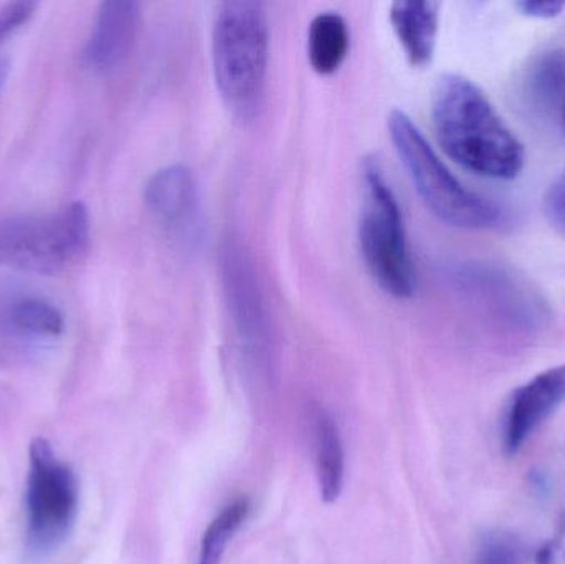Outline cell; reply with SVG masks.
I'll use <instances>...</instances> for the list:
<instances>
[{
	"label": "cell",
	"mask_w": 565,
	"mask_h": 564,
	"mask_svg": "<svg viewBox=\"0 0 565 564\" xmlns=\"http://www.w3.org/2000/svg\"><path fill=\"white\" fill-rule=\"evenodd\" d=\"M388 135L415 191L440 221L470 231L491 228L500 222V207L465 188L404 111L391 113Z\"/></svg>",
	"instance_id": "cell-3"
},
{
	"label": "cell",
	"mask_w": 565,
	"mask_h": 564,
	"mask_svg": "<svg viewBox=\"0 0 565 564\" xmlns=\"http://www.w3.org/2000/svg\"><path fill=\"white\" fill-rule=\"evenodd\" d=\"M268 52L270 32L264 3L231 0L218 7L212 33L215 83L237 118L254 119L264 106Z\"/></svg>",
	"instance_id": "cell-2"
},
{
	"label": "cell",
	"mask_w": 565,
	"mask_h": 564,
	"mask_svg": "<svg viewBox=\"0 0 565 564\" xmlns=\"http://www.w3.org/2000/svg\"><path fill=\"white\" fill-rule=\"evenodd\" d=\"M36 9H39V3L29 2V0L3 3L0 7V43L6 42L10 35L26 25L35 15Z\"/></svg>",
	"instance_id": "cell-18"
},
{
	"label": "cell",
	"mask_w": 565,
	"mask_h": 564,
	"mask_svg": "<svg viewBox=\"0 0 565 564\" xmlns=\"http://www.w3.org/2000/svg\"><path fill=\"white\" fill-rule=\"evenodd\" d=\"M431 119L441 148L467 171L498 181H513L523 171V142L471 79L441 76L431 96Z\"/></svg>",
	"instance_id": "cell-1"
},
{
	"label": "cell",
	"mask_w": 565,
	"mask_h": 564,
	"mask_svg": "<svg viewBox=\"0 0 565 564\" xmlns=\"http://www.w3.org/2000/svg\"><path fill=\"white\" fill-rule=\"evenodd\" d=\"M224 280L242 337L254 350L264 351L268 347L264 305L250 265L241 248L234 244H228L224 251Z\"/></svg>",
	"instance_id": "cell-10"
},
{
	"label": "cell",
	"mask_w": 565,
	"mask_h": 564,
	"mask_svg": "<svg viewBox=\"0 0 565 564\" xmlns=\"http://www.w3.org/2000/svg\"><path fill=\"white\" fill-rule=\"evenodd\" d=\"M475 564H526L523 545L510 533H490L478 549Z\"/></svg>",
	"instance_id": "cell-17"
},
{
	"label": "cell",
	"mask_w": 565,
	"mask_h": 564,
	"mask_svg": "<svg viewBox=\"0 0 565 564\" xmlns=\"http://www.w3.org/2000/svg\"><path fill=\"white\" fill-rule=\"evenodd\" d=\"M312 440L319 496L326 503L335 502L344 489L345 449L341 429L328 411L316 414Z\"/></svg>",
	"instance_id": "cell-12"
},
{
	"label": "cell",
	"mask_w": 565,
	"mask_h": 564,
	"mask_svg": "<svg viewBox=\"0 0 565 564\" xmlns=\"http://www.w3.org/2000/svg\"><path fill=\"white\" fill-rule=\"evenodd\" d=\"M252 512V502L247 497L227 503L209 523L201 540L198 564H221L227 552L228 543L245 525Z\"/></svg>",
	"instance_id": "cell-14"
},
{
	"label": "cell",
	"mask_w": 565,
	"mask_h": 564,
	"mask_svg": "<svg viewBox=\"0 0 565 564\" xmlns=\"http://www.w3.org/2000/svg\"><path fill=\"white\" fill-rule=\"evenodd\" d=\"M361 185L359 244L365 267L385 294L411 298L417 281L404 219L377 158L369 156L362 161Z\"/></svg>",
	"instance_id": "cell-4"
},
{
	"label": "cell",
	"mask_w": 565,
	"mask_h": 564,
	"mask_svg": "<svg viewBox=\"0 0 565 564\" xmlns=\"http://www.w3.org/2000/svg\"><path fill=\"white\" fill-rule=\"evenodd\" d=\"M149 211L179 235H192L199 227V192L194 175L185 166L174 164L156 172L145 191Z\"/></svg>",
	"instance_id": "cell-8"
},
{
	"label": "cell",
	"mask_w": 565,
	"mask_h": 564,
	"mask_svg": "<svg viewBox=\"0 0 565 564\" xmlns=\"http://www.w3.org/2000/svg\"><path fill=\"white\" fill-rule=\"evenodd\" d=\"M78 479L68 464L56 457L49 440L36 437L29 449L25 510L26 543L46 553L65 542L78 513Z\"/></svg>",
	"instance_id": "cell-6"
},
{
	"label": "cell",
	"mask_w": 565,
	"mask_h": 564,
	"mask_svg": "<svg viewBox=\"0 0 565 564\" xmlns=\"http://www.w3.org/2000/svg\"><path fill=\"white\" fill-rule=\"evenodd\" d=\"M89 247V215L73 202L53 215L0 222V265L35 275H58L79 264Z\"/></svg>",
	"instance_id": "cell-5"
},
{
	"label": "cell",
	"mask_w": 565,
	"mask_h": 564,
	"mask_svg": "<svg viewBox=\"0 0 565 564\" xmlns=\"http://www.w3.org/2000/svg\"><path fill=\"white\" fill-rule=\"evenodd\" d=\"M565 401V364L551 368L518 387L508 409L504 449L510 456L520 453L534 430L556 413Z\"/></svg>",
	"instance_id": "cell-7"
},
{
	"label": "cell",
	"mask_w": 565,
	"mask_h": 564,
	"mask_svg": "<svg viewBox=\"0 0 565 564\" xmlns=\"http://www.w3.org/2000/svg\"><path fill=\"white\" fill-rule=\"evenodd\" d=\"M543 211L551 227L565 235V171L547 189Z\"/></svg>",
	"instance_id": "cell-19"
},
{
	"label": "cell",
	"mask_w": 565,
	"mask_h": 564,
	"mask_svg": "<svg viewBox=\"0 0 565 564\" xmlns=\"http://www.w3.org/2000/svg\"><path fill=\"white\" fill-rule=\"evenodd\" d=\"M6 320L13 330L32 337L55 338L65 331L58 308L42 298H17L7 308Z\"/></svg>",
	"instance_id": "cell-15"
},
{
	"label": "cell",
	"mask_w": 565,
	"mask_h": 564,
	"mask_svg": "<svg viewBox=\"0 0 565 564\" xmlns=\"http://www.w3.org/2000/svg\"><path fill=\"white\" fill-rule=\"evenodd\" d=\"M527 85L541 103L556 99L565 88V50L544 52L531 68Z\"/></svg>",
	"instance_id": "cell-16"
},
{
	"label": "cell",
	"mask_w": 565,
	"mask_h": 564,
	"mask_svg": "<svg viewBox=\"0 0 565 564\" xmlns=\"http://www.w3.org/2000/svg\"><path fill=\"white\" fill-rule=\"evenodd\" d=\"M351 46L348 23L335 12H321L308 30V60L319 75H332L341 68Z\"/></svg>",
	"instance_id": "cell-13"
},
{
	"label": "cell",
	"mask_w": 565,
	"mask_h": 564,
	"mask_svg": "<svg viewBox=\"0 0 565 564\" xmlns=\"http://www.w3.org/2000/svg\"><path fill=\"white\" fill-rule=\"evenodd\" d=\"M516 7L523 15L531 17V19L551 20L556 19V17L563 13L565 3L554 2V0H551V2H544V0H523V2H518Z\"/></svg>",
	"instance_id": "cell-21"
},
{
	"label": "cell",
	"mask_w": 565,
	"mask_h": 564,
	"mask_svg": "<svg viewBox=\"0 0 565 564\" xmlns=\"http://www.w3.org/2000/svg\"><path fill=\"white\" fill-rule=\"evenodd\" d=\"M440 3L427 0H397L391 7V22L411 65L431 62L437 45Z\"/></svg>",
	"instance_id": "cell-11"
},
{
	"label": "cell",
	"mask_w": 565,
	"mask_h": 564,
	"mask_svg": "<svg viewBox=\"0 0 565 564\" xmlns=\"http://www.w3.org/2000/svg\"><path fill=\"white\" fill-rule=\"evenodd\" d=\"M536 564H565V512L561 515L553 539L537 550Z\"/></svg>",
	"instance_id": "cell-20"
},
{
	"label": "cell",
	"mask_w": 565,
	"mask_h": 564,
	"mask_svg": "<svg viewBox=\"0 0 565 564\" xmlns=\"http://www.w3.org/2000/svg\"><path fill=\"white\" fill-rule=\"evenodd\" d=\"M139 6L131 0H108L99 6L92 35L83 50L89 68H115L131 52L139 30Z\"/></svg>",
	"instance_id": "cell-9"
}]
</instances>
